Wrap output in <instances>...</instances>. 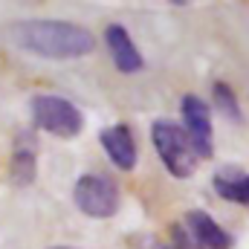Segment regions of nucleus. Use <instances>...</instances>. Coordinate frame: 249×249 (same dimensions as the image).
<instances>
[{
	"label": "nucleus",
	"instance_id": "obj_1",
	"mask_svg": "<svg viewBox=\"0 0 249 249\" xmlns=\"http://www.w3.org/2000/svg\"><path fill=\"white\" fill-rule=\"evenodd\" d=\"M6 41L20 53L50 61L84 58L96 50V35L70 20H18L6 29Z\"/></svg>",
	"mask_w": 249,
	"mask_h": 249
},
{
	"label": "nucleus",
	"instance_id": "obj_2",
	"mask_svg": "<svg viewBox=\"0 0 249 249\" xmlns=\"http://www.w3.org/2000/svg\"><path fill=\"white\" fill-rule=\"evenodd\" d=\"M151 139H154V148L165 165V171L177 180H186L197 171V154L188 142L186 130L180 124L168 122V119H157L151 124Z\"/></svg>",
	"mask_w": 249,
	"mask_h": 249
},
{
	"label": "nucleus",
	"instance_id": "obj_3",
	"mask_svg": "<svg viewBox=\"0 0 249 249\" xmlns=\"http://www.w3.org/2000/svg\"><path fill=\"white\" fill-rule=\"evenodd\" d=\"M29 113H32V124L50 136L58 139H75L84 130V116L81 110L61 96L53 93H41L29 102Z\"/></svg>",
	"mask_w": 249,
	"mask_h": 249
},
{
	"label": "nucleus",
	"instance_id": "obj_4",
	"mask_svg": "<svg viewBox=\"0 0 249 249\" xmlns=\"http://www.w3.org/2000/svg\"><path fill=\"white\" fill-rule=\"evenodd\" d=\"M72 203L78 206L81 214L107 220L119 212L122 194H119V186L105 174H81L72 186Z\"/></svg>",
	"mask_w": 249,
	"mask_h": 249
},
{
	"label": "nucleus",
	"instance_id": "obj_5",
	"mask_svg": "<svg viewBox=\"0 0 249 249\" xmlns=\"http://www.w3.org/2000/svg\"><path fill=\"white\" fill-rule=\"evenodd\" d=\"M180 110H183V130H186L188 142H191V148H194V154L200 157V160H212V154H214V139H212V107L200 99V96H194V93H188L183 96V105H180Z\"/></svg>",
	"mask_w": 249,
	"mask_h": 249
},
{
	"label": "nucleus",
	"instance_id": "obj_6",
	"mask_svg": "<svg viewBox=\"0 0 249 249\" xmlns=\"http://www.w3.org/2000/svg\"><path fill=\"white\" fill-rule=\"evenodd\" d=\"M105 44H107L110 58H113V67H116L122 75H136V72H142L145 58H142V53L136 50L130 32L124 29L122 23H110V26L105 29Z\"/></svg>",
	"mask_w": 249,
	"mask_h": 249
},
{
	"label": "nucleus",
	"instance_id": "obj_7",
	"mask_svg": "<svg viewBox=\"0 0 249 249\" xmlns=\"http://www.w3.org/2000/svg\"><path fill=\"white\" fill-rule=\"evenodd\" d=\"M183 226L188 229V235L194 238V244L200 249H232V235L203 209H191L183 220Z\"/></svg>",
	"mask_w": 249,
	"mask_h": 249
},
{
	"label": "nucleus",
	"instance_id": "obj_8",
	"mask_svg": "<svg viewBox=\"0 0 249 249\" xmlns=\"http://www.w3.org/2000/svg\"><path fill=\"white\" fill-rule=\"evenodd\" d=\"M99 142L102 148L107 151L110 162L122 171H133L136 162H139V151H136V142H133V133L127 124H110L99 133Z\"/></svg>",
	"mask_w": 249,
	"mask_h": 249
},
{
	"label": "nucleus",
	"instance_id": "obj_9",
	"mask_svg": "<svg viewBox=\"0 0 249 249\" xmlns=\"http://www.w3.org/2000/svg\"><path fill=\"white\" fill-rule=\"evenodd\" d=\"M38 177V151H35V139L29 142V136H18L12 160H9V180L18 188H26L35 183Z\"/></svg>",
	"mask_w": 249,
	"mask_h": 249
},
{
	"label": "nucleus",
	"instance_id": "obj_10",
	"mask_svg": "<svg viewBox=\"0 0 249 249\" xmlns=\"http://www.w3.org/2000/svg\"><path fill=\"white\" fill-rule=\"evenodd\" d=\"M212 188L217 197L238 203V206H249V174L235 168V165H223L214 171L212 177Z\"/></svg>",
	"mask_w": 249,
	"mask_h": 249
},
{
	"label": "nucleus",
	"instance_id": "obj_11",
	"mask_svg": "<svg viewBox=\"0 0 249 249\" xmlns=\"http://www.w3.org/2000/svg\"><path fill=\"white\" fill-rule=\"evenodd\" d=\"M212 102L217 107L220 116H226L229 122H244V110H241V102H238V93L232 90V84L226 81H214L212 84Z\"/></svg>",
	"mask_w": 249,
	"mask_h": 249
},
{
	"label": "nucleus",
	"instance_id": "obj_12",
	"mask_svg": "<svg viewBox=\"0 0 249 249\" xmlns=\"http://www.w3.org/2000/svg\"><path fill=\"white\" fill-rule=\"evenodd\" d=\"M171 241H168V247L171 249H200L197 244H194V238L188 235V229L183 226V223H171Z\"/></svg>",
	"mask_w": 249,
	"mask_h": 249
},
{
	"label": "nucleus",
	"instance_id": "obj_13",
	"mask_svg": "<svg viewBox=\"0 0 249 249\" xmlns=\"http://www.w3.org/2000/svg\"><path fill=\"white\" fill-rule=\"evenodd\" d=\"M168 3H174V6H188L191 0H168Z\"/></svg>",
	"mask_w": 249,
	"mask_h": 249
},
{
	"label": "nucleus",
	"instance_id": "obj_14",
	"mask_svg": "<svg viewBox=\"0 0 249 249\" xmlns=\"http://www.w3.org/2000/svg\"><path fill=\"white\" fill-rule=\"evenodd\" d=\"M50 249H75V247H50Z\"/></svg>",
	"mask_w": 249,
	"mask_h": 249
}]
</instances>
